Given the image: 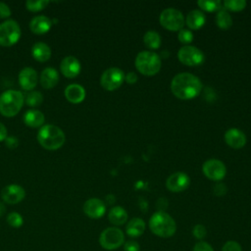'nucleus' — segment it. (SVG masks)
Segmentation results:
<instances>
[{
	"instance_id": "obj_1",
	"label": "nucleus",
	"mask_w": 251,
	"mask_h": 251,
	"mask_svg": "<svg viewBox=\"0 0 251 251\" xmlns=\"http://www.w3.org/2000/svg\"><path fill=\"white\" fill-rule=\"evenodd\" d=\"M202 88L201 80L190 73L176 75L171 82L173 93L180 99H190L197 96Z\"/></svg>"
},
{
	"instance_id": "obj_2",
	"label": "nucleus",
	"mask_w": 251,
	"mask_h": 251,
	"mask_svg": "<svg viewBox=\"0 0 251 251\" xmlns=\"http://www.w3.org/2000/svg\"><path fill=\"white\" fill-rule=\"evenodd\" d=\"M65 133L57 126L47 124L39 127L37 140L39 144L47 150H57L65 143Z\"/></svg>"
},
{
	"instance_id": "obj_3",
	"label": "nucleus",
	"mask_w": 251,
	"mask_h": 251,
	"mask_svg": "<svg viewBox=\"0 0 251 251\" xmlns=\"http://www.w3.org/2000/svg\"><path fill=\"white\" fill-rule=\"evenodd\" d=\"M149 227L154 234L163 238L171 237L176 231L175 220L164 211H158L151 216Z\"/></svg>"
},
{
	"instance_id": "obj_4",
	"label": "nucleus",
	"mask_w": 251,
	"mask_h": 251,
	"mask_svg": "<svg viewBox=\"0 0 251 251\" xmlns=\"http://www.w3.org/2000/svg\"><path fill=\"white\" fill-rule=\"evenodd\" d=\"M25 102L20 90L8 89L0 95V113L5 117H14L22 109Z\"/></svg>"
},
{
	"instance_id": "obj_5",
	"label": "nucleus",
	"mask_w": 251,
	"mask_h": 251,
	"mask_svg": "<svg viewBox=\"0 0 251 251\" xmlns=\"http://www.w3.org/2000/svg\"><path fill=\"white\" fill-rule=\"evenodd\" d=\"M135 67L144 75H155L161 69V58L155 52L141 51L135 58Z\"/></svg>"
},
{
	"instance_id": "obj_6",
	"label": "nucleus",
	"mask_w": 251,
	"mask_h": 251,
	"mask_svg": "<svg viewBox=\"0 0 251 251\" xmlns=\"http://www.w3.org/2000/svg\"><path fill=\"white\" fill-rule=\"evenodd\" d=\"M22 31L20 25L15 20H6L0 24V45L9 47L14 45L21 38Z\"/></svg>"
},
{
	"instance_id": "obj_7",
	"label": "nucleus",
	"mask_w": 251,
	"mask_h": 251,
	"mask_svg": "<svg viewBox=\"0 0 251 251\" xmlns=\"http://www.w3.org/2000/svg\"><path fill=\"white\" fill-rule=\"evenodd\" d=\"M99 243L106 250H116L125 243V234L122 229L110 226L105 228L99 236Z\"/></svg>"
},
{
	"instance_id": "obj_8",
	"label": "nucleus",
	"mask_w": 251,
	"mask_h": 251,
	"mask_svg": "<svg viewBox=\"0 0 251 251\" xmlns=\"http://www.w3.org/2000/svg\"><path fill=\"white\" fill-rule=\"evenodd\" d=\"M160 23L170 30L181 29L184 25L182 13L176 8H166L160 14Z\"/></svg>"
},
{
	"instance_id": "obj_9",
	"label": "nucleus",
	"mask_w": 251,
	"mask_h": 251,
	"mask_svg": "<svg viewBox=\"0 0 251 251\" xmlns=\"http://www.w3.org/2000/svg\"><path fill=\"white\" fill-rule=\"evenodd\" d=\"M125 80L124 71L117 67L108 68L103 72L100 77L101 85L107 90H114L120 87Z\"/></svg>"
},
{
	"instance_id": "obj_10",
	"label": "nucleus",
	"mask_w": 251,
	"mask_h": 251,
	"mask_svg": "<svg viewBox=\"0 0 251 251\" xmlns=\"http://www.w3.org/2000/svg\"><path fill=\"white\" fill-rule=\"evenodd\" d=\"M177 57L185 65L188 66H196L200 65L204 61V54L203 52L195 46L185 45L180 47L177 52Z\"/></svg>"
},
{
	"instance_id": "obj_11",
	"label": "nucleus",
	"mask_w": 251,
	"mask_h": 251,
	"mask_svg": "<svg viewBox=\"0 0 251 251\" xmlns=\"http://www.w3.org/2000/svg\"><path fill=\"white\" fill-rule=\"evenodd\" d=\"M202 170L204 175L212 180H221L226 173L225 164L218 159H210L206 161L202 166Z\"/></svg>"
},
{
	"instance_id": "obj_12",
	"label": "nucleus",
	"mask_w": 251,
	"mask_h": 251,
	"mask_svg": "<svg viewBox=\"0 0 251 251\" xmlns=\"http://www.w3.org/2000/svg\"><path fill=\"white\" fill-rule=\"evenodd\" d=\"M25 196V191L23 186L19 184H8L1 190V198L8 204H17L21 202Z\"/></svg>"
},
{
	"instance_id": "obj_13",
	"label": "nucleus",
	"mask_w": 251,
	"mask_h": 251,
	"mask_svg": "<svg viewBox=\"0 0 251 251\" xmlns=\"http://www.w3.org/2000/svg\"><path fill=\"white\" fill-rule=\"evenodd\" d=\"M190 183L189 176L183 172L173 173L166 181V186L169 190L174 192H179L188 187Z\"/></svg>"
},
{
	"instance_id": "obj_14",
	"label": "nucleus",
	"mask_w": 251,
	"mask_h": 251,
	"mask_svg": "<svg viewBox=\"0 0 251 251\" xmlns=\"http://www.w3.org/2000/svg\"><path fill=\"white\" fill-rule=\"evenodd\" d=\"M84 214L91 219H99L104 216L106 212L105 203L98 198H90L83 204Z\"/></svg>"
},
{
	"instance_id": "obj_15",
	"label": "nucleus",
	"mask_w": 251,
	"mask_h": 251,
	"mask_svg": "<svg viewBox=\"0 0 251 251\" xmlns=\"http://www.w3.org/2000/svg\"><path fill=\"white\" fill-rule=\"evenodd\" d=\"M38 82V75L36 71L31 67H25L21 70L19 74V83L25 90L33 89Z\"/></svg>"
},
{
	"instance_id": "obj_16",
	"label": "nucleus",
	"mask_w": 251,
	"mask_h": 251,
	"mask_svg": "<svg viewBox=\"0 0 251 251\" xmlns=\"http://www.w3.org/2000/svg\"><path fill=\"white\" fill-rule=\"evenodd\" d=\"M80 62L75 56H66L60 64V71L62 74L69 78L76 76L80 72Z\"/></svg>"
},
{
	"instance_id": "obj_17",
	"label": "nucleus",
	"mask_w": 251,
	"mask_h": 251,
	"mask_svg": "<svg viewBox=\"0 0 251 251\" xmlns=\"http://www.w3.org/2000/svg\"><path fill=\"white\" fill-rule=\"evenodd\" d=\"M52 25V20L49 17L45 15H39L33 17L30 20L29 28L32 32L36 34H43L49 31Z\"/></svg>"
},
{
	"instance_id": "obj_18",
	"label": "nucleus",
	"mask_w": 251,
	"mask_h": 251,
	"mask_svg": "<svg viewBox=\"0 0 251 251\" xmlns=\"http://www.w3.org/2000/svg\"><path fill=\"white\" fill-rule=\"evenodd\" d=\"M225 140L226 142L232 148L238 149L245 145L246 143V136L242 130L232 127L226 131L225 133Z\"/></svg>"
},
{
	"instance_id": "obj_19",
	"label": "nucleus",
	"mask_w": 251,
	"mask_h": 251,
	"mask_svg": "<svg viewBox=\"0 0 251 251\" xmlns=\"http://www.w3.org/2000/svg\"><path fill=\"white\" fill-rule=\"evenodd\" d=\"M65 96L71 103L77 104L85 98V89L78 83H71L65 88Z\"/></svg>"
},
{
	"instance_id": "obj_20",
	"label": "nucleus",
	"mask_w": 251,
	"mask_h": 251,
	"mask_svg": "<svg viewBox=\"0 0 251 251\" xmlns=\"http://www.w3.org/2000/svg\"><path fill=\"white\" fill-rule=\"evenodd\" d=\"M39 81L42 87L47 89L53 88L59 81V74L57 70L52 67L45 68L40 74Z\"/></svg>"
},
{
	"instance_id": "obj_21",
	"label": "nucleus",
	"mask_w": 251,
	"mask_h": 251,
	"mask_svg": "<svg viewBox=\"0 0 251 251\" xmlns=\"http://www.w3.org/2000/svg\"><path fill=\"white\" fill-rule=\"evenodd\" d=\"M45 118L41 111L36 109L27 110L24 115V122L30 127H41L44 124Z\"/></svg>"
},
{
	"instance_id": "obj_22",
	"label": "nucleus",
	"mask_w": 251,
	"mask_h": 251,
	"mask_svg": "<svg viewBox=\"0 0 251 251\" xmlns=\"http://www.w3.org/2000/svg\"><path fill=\"white\" fill-rule=\"evenodd\" d=\"M31 55L36 61L45 62L51 57V49L44 42H36L31 48Z\"/></svg>"
},
{
	"instance_id": "obj_23",
	"label": "nucleus",
	"mask_w": 251,
	"mask_h": 251,
	"mask_svg": "<svg viewBox=\"0 0 251 251\" xmlns=\"http://www.w3.org/2000/svg\"><path fill=\"white\" fill-rule=\"evenodd\" d=\"M205 15L202 11L195 9L191 10L185 19L186 25L192 29H198L205 24Z\"/></svg>"
},
{
	"instance_id": "obj_24",
	"label": "nucleus",
	"mask_w": 251,
	"mask_h": 251,
	"mask_svg": "<svg viewBox=\"0 0 251 251\" xmlns=\"http://www.w3.org/2000/svg\"><path fill=\"white\" fill-rule=\"evenodd\" d=\"M126 234L130 237H138L145 231V223L140 218H132L126 225Z\"/></svg>"
},
{
	"instance_id": "obj_25",
	"label": "nucleus",
	"mask_w": 251,
	"mask_h": 251,
	"mask_svg": "<svg viewBox=\"0 0 251 251\" xmlns=\"http://www.w3.org/2000/svg\"><path fill=\"white\" fill-rule=\"evenodd\" d=\"M109 221L115 226H122L127 221V213L121 206L113 207L108 214Z\"/></svg>"
},
{
	"instance_id": "obj_26",
	"label": "nucleus",
	"mask_w": 251,
	"mask_h": 251,
	"mask_svg": "<svg viewBox=\"0 0 251 251\" xmlns=\"http://www.w3.org/2000/svg\"><path fill=\"white\" fill-rule=\"evenodd\" d=\"M144 43L152 49H156L161 44V36L160 34L155 30H148L143 36Z\"/></svg>"
},
{
	"instance_id": "obj_27",
	"label": "nucleus",
	"mask_w": 251,
	"mask_h": 251,
	"mask_svg": "<svg viewBox=\"0 0 251 251\" xmlns=\"http://www.w3.org/2000/svg\"><path fill=\"white\" fill-rule=\"evenodd\" d=\"M216 23L221 28L226 29L232 25V19L228 12L224 9H220L216 15Z\"/></svg>"
},
{
	"instance_id": "obj_28",
	"label": "nucleus",
	"mask_w": 251,
	"mask_h": 251,
	"mask_svg": "<svg viewBox=\"0 0 251 251\" xmlns=\"http://www.w3.org/2000/svg\"><path fill=\"white\" fill-rule=\"evenodd\" d=\"M25 101L28 106L36 107V106H39L43 102V96H42L41 92H39V91H35V90L30 91L26 94Z\"/></svg>"
},
{
	"instance_id": "obj_29",
	"label": "nucleus",
	"mask_w": 251,
	"mask_h": 251,
	"mask_svg": "<svg viewBox=\"0 0 251 251\" xmlns=\"http://www.w3.org/2000/svg\"><path fill=\"white\" fill-rule=\"evenodd\" d=\"M198 6L200 8H202L203 10L209 11V12H213L216 10H220L221 6H222V2L220 0H213V1H209V0H198L197 2Z\"/></svg>"
},
{
	"instance_id": "obj_30",
	"label": "nucleus",
	"mask_w": 251,
	"mask_h": 251,
	"mask_svg": "<svg viewBox=\"0 0 251 251\" xmlns=\"http://www.w3.org/2000/svg\"><path fill=\"white\" fill-rule=\"evenodd\" d=\"M48 4V0H27L25 2V7L28 11L38 12L40 10H43Z\"/></svg>"
},
{
	"instance_id": "obj_31",
	"label": "nucleus",
	"mask_w": 251,
	"mask_h": 251,
	"mask_svg": "<svg viewBox=\"0 0 251 251\" xmlns=\"http://www.w3.org/2000/svg\"><path fill=\"white\" fill-rule=\"evenodd\" d=\"M7 223L13 227H20L24 224V219L18 212H11L7 216Z\"/></svg>"
},
{
	"instance_id": "obj_32",
	"label": "nucleus",
	"mask_w": 251,
	"mask_h": 251,
	"mask_svg": "<svg viewBox=\"0 0 251 251\" xmlns=\"http://www.w3.org/2000/svg\"><path fill=\"white\" fill-rule=\"evenodd\" d=\"M224 6L231 11H240L245 8V0H226L224 1Z\"/></svg>"
},
{
	"instance_id": "obj_33",
	"label": "nucleus",
	"mask_w": 251,
	"mask_h": 251,
	"mask_svg": "<svg viewBox=\"0 0 251 251\" xmlns=\"http://www.w3.org/2000/svg\"><path fill=\"white\" fill-rule=\"evenodd\" d=\"M192 233H193V235H194L195 238H197V239H199V240L201 241V240L206 236V234H207V229H206L205 226H203V225H201V224H197V225H195V226H193V228H192Z\"/></svg>"
},
{
	"instance_id": "obj_34",
	"label": "nucleus",
	"mask_w": 251,
	"mask_h": 251,
	"mask_svg": "<svg viewBox=\"0 0 251 251\" xmlns=\"http://www.w3.org/2000/svg\"><path fill=\"white\" fill-rule=\"evenodd\" d=\"M178 39L179 41H181L182 43H188V42H191L192 39H193V33L190 29H187V28H181L179 29V32H178Z\"/></svg>"
},
{
	"instance_id": "obj_35",
	"label": "nucleus",
	"mask_w": 251,
	"mask_h": 251,
	"mask_svg": "<svg viewBox=\"0 0 251 251\" xmlns=\"http://www.w3.org/2000/svg\"><path fill=\"white\" fill-rule=\"evenodd\" d=\"M222 251H242V248L238 242L234 240H228L224 244Z\"/></svg>"
},
{
	"instance_id": "obj_36",
	"label": "nucleus",
	"mask_w": 251,
	"mask_h": 251,
	"mask_svg": "<svg viewBox=\"0 0 251 251\" xmlns=\"http://www.w3.org/2000/svg\"><path fill=\"white\" fill-rule=\"evenodd\" d=\"M124 250L125 251H139L140 245L135 240H127L124 243Z\"/></svg>"
},
{
	"instance_id": "obj_37",
	"label": "nucleus",
	"mask_w": 251,
	"mask_h": 251,
	"mask_svg": "<svg viewBox=\"0 0 251 251\" xmlns=\"http://www.w3.org/2000/svg\"><path fill=\"white\" fill-rule=\"evenodd\" d=\"M192 251H214V249L212 245L209 244L208 242L199 241L194 245Z\"/></svg>"
},
{
	"instance_id": "obj_38",
	"label": "nucleus",
	"mask_w": 251,
	"mask_h": 251,
	"mask_svg": "<svg viewBox=\"0 0 251 251\" xmlns=\"http://www.w3.org/2000/svg\"><path fill=\"white\" fill-rule=\"evenodd\" d=\"M11 9L10 7L5 3L0 1V19H6L11 16Z\"/></svg>"
},
{
	"instance_id": "obj_39",
	"label": "nucleus",
	"mask_w": 251,
	"mask_h": 251,
	"mask_svg": "<svg viewBox=\"0 0 251 251\" xmlns=\"http://www.w3.org/2000/svg\"><path fill=\"white\" fill-rule=\"evenodd\" d=\"M4 141L5 145L9 149H16L19 146V139L15 136H7V138Z\"/></svg>"
},
{
	"instance_id": "obj_40",
	"label": "nucleus",
	"mask_w": 251,
	"mask_h": 251,
	"mask_svg": "<svg viewBox=\"0 0 251 251\" xmlns=\"http://www.w3.org/2000/svg\"><path fill=\"white\" fill-rule=\"evenodd\" d=\"M214 194H216L217 196H222V195H225L226 192V186L225 183H217L215 186H214Z\"/></svg>"
},
{
	"instance_id": "obj_41",
	"label": "nucleus",
	"mask_w": 251,
	"mask_h": 251,
	"mask_svg": "<svg viewBox=\"0 0 251 251\" xmlns=\"http://www.w3.org/2000/svg\"><path fill=\"white\" fill-rule=\"evenodd\" d=\"M125 79H126L128 83H134V82L137 80V75H135V73L129 72L128 74H126V75H125Z\"/></svg>"
},
{
	"instance_id": "obj_42",
	"label": "nucleus",
	"mask_w": 251,
	"mask_h": 251,
	"mask_svg": "<svg viewBox=\"0 0 251 251\" xmlns=\"http://www.w3.org/2000/svg\"><path fill=\"white\" fill-rule=\"evenodd\" d=\"M8 136V131L4 124L0 123V141H4Z\"/></svg>"
},
{
	"instance_id": "obj_43",
	"label": "nucleus",
	"mask_w": 251,
	"mask_h": 251,
	"mask_svg": "<svg viewBox=\"0 0 251 251\" xmlns=\"http://www.w3.org/2000/svg\"><path fill=\"white\" fill-rule=\"evenodd\" d=\"M6 212V207L4 205V203L0 202V217H2Z\"/></svg>"
},
{
	"instance_id": "obj_44",
	"label": "nucleus",
	"mask_w": 251,
	"mask_h": 251,
	"mask_svg": "<svg viewBox=\"0 0 251 251\" xmlns=\"http://www.w3.org/2000/svg\"><path fill=\"white\" fill-rule=\"evenodd\" d=\"M106 199H107V202H108L109 204H112L113 202H115V196H114V195H112V194L107 195Z\"/></svg>"
}]
</instances>
